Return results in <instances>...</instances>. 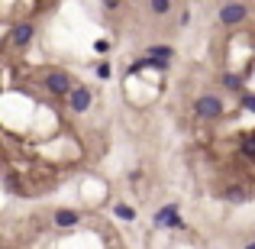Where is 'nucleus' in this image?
<instances>
[{
    "label": "nucleus",
    "instance_id": "obj_13",
    "mask_svg": "<svg viewBox=\"0 0 255 249\" xmlns=\"http://www.w3.org/2000/svg\"><path fill=\"white\" fill-rule=\"evenodd\" d=\"M94 75H97L100 81H110V78H113V65L104 58V62H97V65H94Z\"/></svg>",
    "mask_w": 255,
    "mask_h": 249
},
{
    "label": "nucleus",
    "instance_id": "obj_2",
    "mask_svg": "<svg viewBox=\"0 0 255 249\" xmlns=\"http://www.w3.org/2000/svg\"><path fill=\"white\" fill-rule=\"evenodd\" d=\"M45 91L52 94V97H65L68 100V94L75 91V81H71V75L68 71H62V68H52L49 75H45Z\"/></svg>",
    "mask_w": 255,
    "mask_h": 249
},
{
    "label": "nucleus",
    "instance_id": "obj_4",
    "mask_svg": "<svg viewBox=\"0 0 255 249\" xmlns=\"http://www.w3.org/2000/svg\"><path fill=\"white\" fill-rule=\"evenodd\" d=\"M32 36H36V26L29 23V19H23V23H16L10 29V36H6V42L13 45V49H26V45L32 42Z\"/></svg>",
    "mask_w": 255,
    "mask_h": 249
},
{
    "label": "nucleus",
    "instance_id": "obj_20",
    "mask_svg": "<svg viewBox=\"0 0 255 249\" xmlns=\"http://www.w3.org/2000/svg\"><path fill=\"white\" fill-rule=\"evenodd\" d=\"M243 249H246V246H243Z\"/></svg>",
    "mask_w": 255,
    "mask_h": 249
},
{
    "label": "nucleus",
    "instance_id": "obj_16",
    "mask_svg": "<svg viewBox=\"0 0 255 249\" xmlns=\"http://www.w3.org/2000/svg\"><path fill=\"white\" fill-rule=\"evenodd\" d=\"M110 49H113V42H110V39H97V42H94V52H97V55H107Z\"/></svg>",
    "mask_w": 255,
    "mask_h": 249
},
{
    "label": "nucleus",
    "instance_id": "obj_8",
    "mask_svg": "<svg viewBox=\"0 0 255 249\" xmlns=\"http://www.w3.org/2000/svg\"><path fill=\"white\" fill-rule=\"evenodd\" d=\"M220 81H223V87H226V91L246 94V75H239V71H226V75L220 78Z\"/></svg>",
    "mask_w": 255,
    "mask_h": 249
},
{
    "label": "nucleus",
    "instance_id": "obj_17",
    "mask_svg": "<svg viewBox=\"0 0 255 249\" xmlns=\"http://www.w3.org/2000/svg\"><path fill=\"white\" fill-rule=\"evenodd\" d=\"M178 23H181V26H187V23H191V10H181V16H178Z\"/></svg>",
    "mask_w": 255,
    "mask_h": 249
},
{
    "label": "nucleus",
    "instance_id": "obj_15",
    "mask_svg": "<svg viewBox=\"0 0 255 249\" xmlns=\"http://www.w3.org/2000/svg\"><path fill=\"white\" fill-rule=\"evenodd\" d=\"M239 104L246 107V110H252L255 113V94L252 91H246V94H239Z\"/></svg>",
    "mask_w": 255,
    "mask_h": 249
},
{
    "label": "nucleus",
    "instance_id": "obj_18",
    "mask_svg": "<svg viewBox=\"0 0 255 249\" xmlns=\"http://www.w3.org/2000/svg\"><path fill=\"white\" fill-rule=\"evenodd\" d=\"M168 230H184V220H181V217H174L171 224H168Z\"/></svg>",
    "mask_w": 255,
    "mask_h": 249
},
{
    "label": "nucleus",
    "instance_id": "obj_5",
    "mask_svg": "<svg viewBox=\"0 0 255 249\" xmlns=\"http://www.w3.org/2000/svg\"><path fill=\"white\" fill-rule=\"evenodd\" d=\"M217 16H220L223 26H239V23H246V16H249V6L246 3H223Z\"/></svg>",
    "mask_w": 255,
    "mask_h": 249
},
{
    "label": "nucleus",
    "instance_id": "obj_9",
    "mask_svg": "<svg viewBox=\"0 0 255 249\" xmlns=\"http://www.w3.org/2000/svg\"><path fill=\"white\" fill-rule=\"evenodd\" d=\"M145 58H162V62H171L174 49H171V45H162V42H152L149 49H145Z\"/></svg>",
    "mask_w": 255,
    "mask_h": 249
},
{
    "label": "nucleus",
    "instance_id": "obj_10",
    "mask_svg": "<svg viewBox=\"0 0 255 249\" xmlns=\"http://www.w3.org/2000/svg\"><path fill=\"white\" fill-rule=\"evenodd\" d=\"M249 198H252V194L246 191V188H239V185H230L223 191V201H230V204H246Z\"/></svg>",
    "mask_w": 255,
    "mask_h": 249
},
{
    "label": "nucleus",
    "instance_id": "obj_19",
    "mask_svg": "<svg viewBox=\"0 0 255 249\" xmlns=\"http://www.w3.org/2000/svg\"><path fill=\"white\" fill-rule=\"evenodd\" d=\"M246 249H255V240H252V243H249V246H246Z\"/></svg>",
    "mask_w": 255,
    "mask_h": 249
},
{
    "label": "nucleus",
    "instance_id": "obj_7",
    "mask_svg": "<svg viewBox=\"0 0 255 249\" xmlns=\"http://www.w3.org/2000/svg\"><path fill=\"white\" fill-rule=\"evenodd\" d=\"M174 217H181V204H178V201H171V204L158 207L155 217H152V224H155V230H168V224H171Z\"/></svg>",
    "mask_w": 255,
    "mask_h": 249
},
{
    "label": "nucleus",
    "instance_id": "obj_14",
    "mask_svg": "<svg viewBox=\"0 0 255 249\" xmlns=\"http://www.w3.org/2000/svg\"><path fill=\"white\" fill-rule=\"evenodd\" d=\"M171 10H174V3H168V0H152L149 3V13H155V16H165Z\"/></svg>",
    "mask_w": 255,
    "mask_h": 249
},
{
    "label": "nucleus",
    "instance_id": "obj_3",
    "mask_svg": "<svg viewBox=\"0 0 255 249\" xmlns=\"http://www.w3.org/2000/svg\"><path fill=\"white\" fill-rule=\"evenodd\" d=\"M65 104H68V110L75 113V117H81V113L91 110V104H94V91H91V87H84V84H78L75 91L68 94V100H65Z\"/></svg>",
    "mask_w": 255,
    "mask_h": 249
},
{
    "label": "nucleus",
    "instance_id": "obj_11",
    "mask_svg": "<svg viewBox=\"0 0 255 249\" xmlns=\"http://www.w3.org/2000/svg\"><path fill=\"white\" fill-rule=\"evenodd\" d=\"M113 217L123 220V224H132L136 220V207L132 204H113Z\"/></svg>",
    "mask_w": 255,
    "mask_h": 249
},
{
    "label": "nucleus",
    "instance_id": "obj_6",
    "mask_svg": "<svg viewBox=\"0 0 255 249\" xmlns=\"http://www.w3.org/2000/svg\"><path fill=\"white\" fill-rule=\"evenodd\" d=\"M52 224H55L58 230H71V227L81 224V211H75V207H58V211H52Z\"/></svg>",
    "mask_w": 255,
    "mask_h": 249
},
{
    "label": "nucleus",
    "instance_id": "obj_12",
    "mask_svg": "<svg viewBox=\"0 0 255 249\" xmlns=\"http://www.w3.org/2000/svg\"><path fill=\"white\" fill-rule=\"evenodd\" d=\"M239 156H243V159H249V162H255V133L243 136V143H239Z\"/></svg>",
    "mask_w": 255,
    "mask_h": 249
},
{
    "label": "nucleus",
    "instance_id": "obj_1",
    "mask_svg": "<svg viewBox=\"0 0 255 249\" xmlns=\"http://www.w3.org/2000/svg\"><path fill=\"white\" fill-rule=\"evenodd\" d=\"M194 113H197L200 120H220L226 113V104L220 100V94H200V97L194 100Z\"/></svg>",
    "mask_w": 255,
    "mask_h": 249
}]
</instances>
